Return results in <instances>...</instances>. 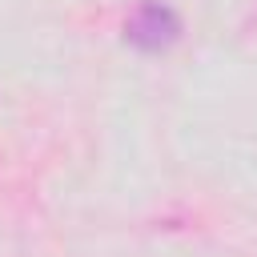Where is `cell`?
Returning <instances> with one entry per match:
<instances>
[{
    "label": "cell",
    "mask_w": 257,
    "mask_h": 257,
    "mask_svg": "<svg viewBox=\"0 0 257 257\" xmlns=\"http://www.w3.org/2000/svg\"><path fill=\"white\" fill-rule=\"evenodd\" d=\"M177 32H181L177 16L165 4H157V0H145L133 12V20H128V40L137 48H165V44L177 40Z\"/></svg>",
    "instance_id": "6da1fadb"
}]
</instances>
